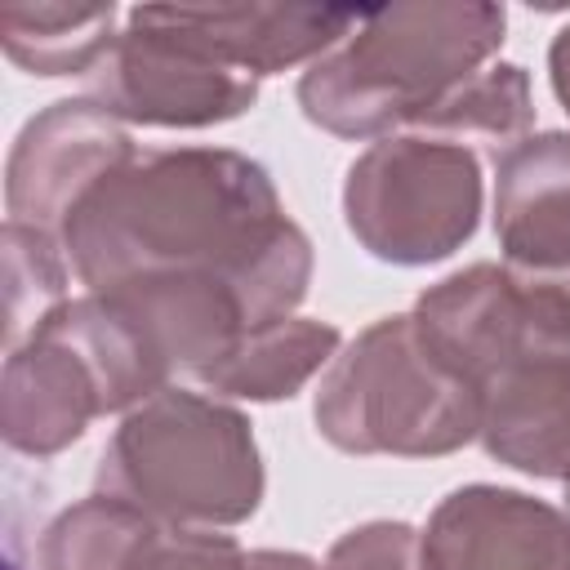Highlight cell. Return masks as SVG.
Returning <instances> with one entry per match:
<instances>
[{"mask_svg":"<svg viewBox=\"0 0 570 570\" xmlns=\"http://www.w3.org/2000/svg\"><path fill=\"white\" fill-rule=\"evenodd\" d=\"M428 347L476 387L539 356H570V289L503 263H472L414 298Z\"/></svg>","mask_w":570,"mask_h":570,"instance_id":"52a82bcc","label":"cell"},{"mask_svg":"<svg viewBox=\"0 0 570 570\" xmlns=\"http://www.w3.org/2000/svg\"><path fill=\"white\" fill-rule=\"evenodd\" d=\"M419 552L423 570H570V512L472 481L432 508Z\"/></svg>","mask_w":570,"mask_h":570,"instance_id":"9c48e42d","label":"cell"},{"mask_svg":"<svg viewBox=\"0 0 570 570\" xmlns=\"http://www.w3.org/2000/svg\"><path fill=\"white\" fill-rule=\"evenodd\" d=\"M116 4H9L0 45L27 76H94L116 45Z\"/></svg>","mask_w":570,"mask_h":570,"instance_id":"2e32d148","label":"cell"},{"mask_svg":"<svg viewBox=\"0 0 570 570\" xmlns=\"http://www.w3.org/2000/svg\"><path fill=\"white\" fill-rule=\"evenodd\" d=\"M494 240L508 267L557 281L570 272V134L543 129L494 160Z\"/></svg>","mask_w":570,"mask_h":570,"instance_id":"7c38bea8","label":"cell"},{"mask_svg":"<svg viewBox=\"0 0 570 570\" xmlns=\"http://www.w3.org/2000/svg\"><path fill=\"white\" fill-rule=\"evenodd\" d=\"M0 258H4V343L13 352L40 325V316L67 298L71 263L58 236L27 223H4Z\"/></svg>","mask_w":570,"mask_h":570,"instance_id":"d6986e66","label":"cell"},{"mask_svg":"<svg viewBox=\"0 0 570 570\" xmlns=\"http://www.w3.org/2000/svg\"><path fill=\"white\" fill-rule=\"evenodd\" d=\"M156 521L134 503L94 490L62 508L36 539V570H125Z\"/></svg>","mask_w":570,"mask_h":570,"instance_id":"ac0fdd59","label":"cell"},{"mask_svg":"<svg viewBox=\"0 0 570 570\" xmlns=\"http://www.w3.org/2000/svg\"><path fill=\"white\" fill-rule=\"evenodd\" d=\"M138 156L129 129L94 98H58L36 111L4 160L9 223L62 232L71 209L120 165Z\"/></svg>","mask_w":570,"mask_h":570,"instance_id":"ba28073f","label":"cell"},{"mask_svg":"<svg viewBox=\"0 0 570 570\" xmlns=\"http://www.w3.org/2000/svg\"><path fill=\"white\" fill-rule=\"evenodd\" d=\"M481 156L432 134L370 142L343 178V223L356 245L392 267H428L476 236Z\"/></svg>","mask_w":570,"mask_h":570,"instance_id":"5b68a950","label":"cell"},{"mask_svg":"<svg viewBox=\"0 0 570 570\" xmlns=\"http://www.w3.org/2000/svg\"><path fill=\"white\" fill-rule=\"evenodd\" d=\"M481 450L512 472L570 481V356H539L481 392Z\"/></svg>","mask_w":570,"mask_h":570,"instance_id":"4fadbf2b","label":"cell"},{"mask_svg":"<svg viewBox=\"0 0 570 570\" xmlns=\"http://www.w3.org/2000/svg\"><path fill=\"white\" fill-rule=\"evenodd\" d=\"M249 570H321L307 552H285V548H258L249 552Z\"/></svg>","mask_w":570,"mask_h":570,"instance_id":"603a6c76","label":"cell"},{"mask_svg":"<svg viewBox=\"0 0 570 570\" xmlns=\"http://www.w3.org/2000/svg\"><path fill=\"white\" fill-rule=\"evenodd\" d=\"M343 334L316 316H281L254 325L236 338V347L209 365L196 383L223 401H289L338 356Z\"/></svg>","mask_w":570,"mask_h":570,"instance_id":"9a60e30c","label":"cell"},{"mask_svg":"<svg viewBox=\"0 0 570 570\" xmlns=\"http://www.w3.org/2000/svg\"><path fill=\"white\" fill-rule=\"evenodd\" d=\"M178 13L232 67H240L254 80H267L289 67H312L361 22L365 9L249 0V4H178Z\"/></svg>","mask_w":570,"mask_h":570,"instance_id":"5bb4252c","label":"cell"},{"mask_svg":"<svg viewBox=\"0 0 570 570\" xmlns=\"http://www.w3.org/2000/svg\"><path fill=\"white\" fill-rule=\"evenodd\" d=\"M321 570H423L419 530L410 521H365L338 534Z\"/></svg>","mask_w":570,"mask_h":570,"instance_id":"44dd1931","label":"cell"},{"mask_svg":"<svg viewBox=\"0 0 570 570\" xmlns=\"http://www.w3.org/2000/svg\"><path fill=\"white\" fill-rule=\"evenodd\" d=\"M534 125V98H530V76L517 62H490L472 80H463L414 134L450 138L476 151V142L499 160L512 151L521 138H530Z\"/></svg>","mask_w":570,"mask_h":570,"instance_id":"e0dca14e","label":"cell"},{"mask_svg":"<svg viewBox=\"0 0 570 570\" xmlns=\"http://www.w3.org/2000/svg\"><path fill=\"white\" fill-rule=\"evenodd\" d=\"M566 485V512H570V481H561Z\"/></svg>","mask_w":570,"mask_h":570,"instance_id":"cb8c5ba5","label":"cell"},{"mask_svg":"<svg viewBox=\"0 0 570 570\" xmlns=\"http://www.w3.org/2000/svg\"><path fill=\"white\" fill-rule=\"evenodd\" d=\"M125 570H249V552L223 530L151 525Z\"/></svg>","mask_w":570,"mask_h":570,"instance_id":"ffe728a7","label":"cell"},{"mask_svg":"<svg viewBox=\"0 0 570 570\" xmlns=\"http://www.w3.org/2000/svg\"><path fill=\"white\" fill-rule=\"evenodd\" d=\"M58 240L85 294L214 272L240 289L254 325L294 316L316 267L272 174L232 147L138 151L71 209Z\"/></svg>","mask_w":570,"mask_h":570,"instance_id":"6da1fadb","label":"cell"},{"mask_svg":"<svg viewBox=\"0 0 570 570\" xmlns=\"http://www.w3.org/2000/svg\"><path fill=\"white\" fill-rule=\"evenodd\" d=\"M508 13L490 0H423L365 9L361 22L298 76L303 116L347 142H379L423 120L503 49Z\"/></svg>","mask_w":570,"mask_h":570,"instance_id":"7a4b0ae2","label":"cell"},{"mask_svg":"<svg viewBox=\"0 0 570 570\" xmlns=\"http://www.w3.org/2000/svg\"><path fill=\"white\" fill-rule=\"evenodd\" d=\"M312 419L343 454L441 459L476 441L481 396L428 347L410 312H392L338 347Z\"/></svg>","mask_w":570,"mask_h":570,"instance_id":"277c9868","label":"cell"},{"mask_svg":"<svg viewBox=\"0 0 570 570\" xmlns=\"http://www.w3.org/2000/svg\"><path fill=\"white\" fill-rule=\"evenodd\" d=\"M94 490L134 503L160 525L227 530L258 512L267 476L245 410L169 383L120 414L98 454Z\"/></svg>","mask_w":570,"mask_h":570,"instance_id":"3957f363","label":"cell"},{"mask_svg":"<svg viewBox=\"0 0 570 570\" xmlns=\"http://www.w3.org/2000/svg\"><path fill=\"white\" fill-rule=\"evenodd\" d=\"M142 334L165 374L200 379L218 365L245 330H254L240 289L214 272H174V276H138L116 289H102Z\"/></svg>","mask_w":570,"mask_h":570,"instance_id":"8fae6325","label":"cell"},{"mask_svg":"<svg viewBox=\"0 0 570 570\" xmlns=\"http://www.w3.org/2000/svg\"><path fill=\"white\" fill-rule=\"evenodd\" d=\"M548 80H552V94H557V102L566 107V116H570V22L552 36V45H548Z\"/></svg>","mask_w":570,"mask_h":570,"instance_id":"7402d4cb","label":"cell"},{"mask_svg":"<svg viewBox=\"0 0 570 570\" xmlns=\"http://www.w3.org/2000/svg\"><path fill=\"white\" fill-rule=\"evenodd\" d=\"M102 392L89 361L49 325H36L0 370V436L9 450L49 459L102 419Z\"/></svg>","mask_w":570,"mask_h":570,"instance_id":"30bf717a","label":"cell"},{"mask_svg":"<svg viewBox=\"0 0 570 570\" xmlns=\"http://www.w3.org/2000/svg\"><path fill=\"white\" fill-rule=\"evenodd\" d=\"M258 85L263 80L205 45L178 4H138L125 13L111 53L89 76V98L120 125L209 129L245 116L258 102Z\"/></svg>","mask_w":570,"mask_h":570,"instance_id":"8992f818","label":"cell"}]
</instances>
